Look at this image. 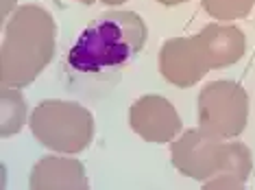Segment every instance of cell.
Masks as SVG:
<instances>
[{
	"label": "cell",
	"instance_id": "cell-1",
	"mask_svg": "<svg viewBox=\"0 0 255 190\" xmlns=\"http://www.w3.org/2000/svg\"><path fill=\"white\" fill-rule=\"evenodd\" d=\"M146 35V24L135 11H109L81 31L63 59V68L72 81L112 83L142 53Z\"/></svg>",
	"mask_w": 255,
	"mask_h": 190
},
{
	"label": "cell",
	"instance_id": "cell-2",
	"mask_svg": "<svg viewBox=\"0 0 255 190\" xmlns=\"http://www.w3.org/2000/svg\"><path fill=\"white\" fill-rule=\"evenodd\" d=\"M247 50V37L238 26L207 24L190 37H172L159 50V72L168 83L190 88L210 70L234 66Z\"/></svg>",
	"mask_w": 255,
	"mask_h": 190
},
{
	"label": "cell",
	"instance_id": "cell-3",
	"mask_svg": "<svg viewBox=\"0 0 255 190\" xmlns=\"http://www.w3.org/2000/svg\"><path fill=\"white\" fill-rule=\"evenodd\" d=\"M172 166L190 177L203 182L205 190H240L251 175L253 158L242 142H225L207 131H183L170 147Z\"/></svg>",
	"mask_w": 255,
	"mask_h": 190
},
{
	"label": "cell",
	"instance_id": "cell-4",
	"mask_svg": "<svg viewBox=\"0 0 255 190\" xmlns=\"http://www.w3.org/2000/svg\"><path fill=\"white\" fill-rule=\"evenodd\" d=\"M57 42L55 18L39 4H24L15 9L4 24L2 79L7 88H26L39 77V72L53 61Z\"/></svg>",
	"mask_w": 255,
	"mask_h": 190
},
{
	"label": "cell",
	"instance_id": "cell-5",
	"mask_svg": "<svg viewBox=\"0 0 255 190\" xmlns=\"http://www.w3.org/2000/svg\"><path fill=\"white\" fill-rule=\"evenodd\" d=\"M33 138L57 153H81L94 138V118L90 109L74 101H42L28 118Z\"/></svg>",
	"mask_w": 255,
	"mask_h": 190
},
{
	"label": "cell",
	"instance_id": "cell-6",
	"mask_svg": "<svg viewBox=\"0 0 255 190\" xmlns=\"http://www.w3.org/2000/svg\"><path fill=\"white\" fill-rule=\"evenodd\" d=\"M249 123V94L238 81H212L199 94V127L229 140L238 138Z\"/></svg>",
	"mask_w": 255,
	"mask_h": 190
},
{
	"label": "cell",
	"instance_id": "cell-7",
	"mask_svg": "<svg viewBox=\"0 0 255 190\" xmlns=\"http://www.w3.org/2000/svg\"><path fill=\"white\" fill-rule=\"evenodd\" d=\"M129 123L142 140L166 145L181 134L183 123L175 105L159 94H144L129 109Z\"/></svg>",
	"mask_w": 255,
	"mask_h": 190
},
{
	"label": "cell",
	"instance_id": "cell-8",
	"mask_svg": "<svg viewBox=\"0 0 255 190\" xmlns=\"http://www.w3.org/2000/svg\"><path fill=\"white\" fill-rule=\"evenodd\" d=\"M28 186L33 190H88V175L79 160L48 155L33 166Z\"/></svg>",
	"mask_w": 255,
	"mask_h": 190
},
{
	"label": "cell",
	"instance_id": "cell-9",
	"mask_svg": "<svg viewBox=\"0 0 255 190\" xmlns=\"http://www.w3.org/2000/svg\"><path fill=\"white\" fill-rule=\"evenodd\" d=\"M0 107H2V116H0V134L2 138H9L18 134L26 120V101L20 94V88H0Z\"/></svg>",
	"mask_w": 255,
	"mask_h": 190
},
{
	"label": "cell",
	"instance_id": "cell-10",
	"mask_svg": "<svg viewBox=\"0 0 255 190\" xmlns=\"http://www.w3.org/2000/svg\"><path fill=\"white\" fill-rule=\"evenodd\" d=\"M255 7V0H203V9L216 20L229 22L247 18Z\"/></svg>",
	"mask_w": 255,
	"mask_h": 190
},
{
	"label": "cell",
	"instance_id": "cell-11",
	"mask_svg": "<svg viewBox=\"0 0 255 190\" xmlns=\"http://www.w3.org/2000/svg\"><path fill=\"white\" fill-rule=\"evenodd\" d=\"M11 2H15V0H2V20H7L11 9H15V7H11Z\"/></svg>",
	"mask_w": 255,
	"mask_h": 190
},
{
	"label": "cell",
	"instance_id": "cell-12",
	"mask_svg": "<svg viewBox=\"0 0 255 190\" xmlns=\"http://www.w3.org/2000/svg\"><path fill=\"white\" fill-rule=\"evenodd\" d=\"M159 4H164V7H175V4H183L188 2V0H157Z\"/></svg>",
	"mask_w": 255,
	"mask_h": 190
},
{
	"label": "cell",
	"instance_id": "cell-13",
	"mask_svg": "<svg viewBox=\"0 0 255 190\" xmlns=\"http://www.w3.org/2000/svg\"><path fill=\"white\" fill-rule=\"evenodd\" d=\"M105 4H109V7H116V4H123V2H127V0H103Z\"/></svg>",
	"mask_w": 255,
	"mask_h": 190
},
{
	"label": "cell",
	"instance_id": "cell-14",
	"mask_svg": "<svg viewBox=\"0 0 255 190\" xmlns=\"http://www.w3.org/2000/svg\"><path fill=\"white\" fill-rule=\"evenodd\" d=\"M79 2H83V4H94L96 0H79Z\"/></svg>",
	"mask_w": 255,
	"mask_h": 190
}]
</instances>
